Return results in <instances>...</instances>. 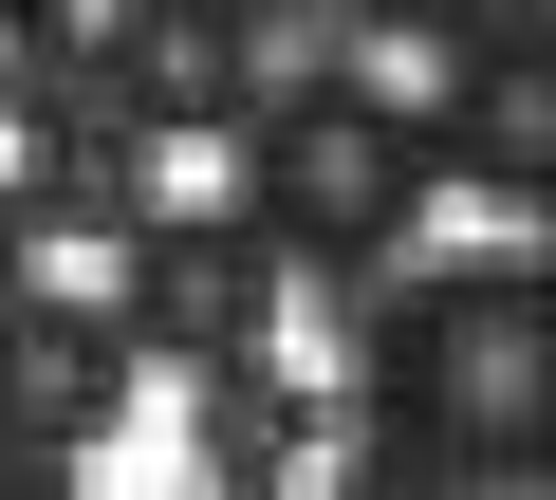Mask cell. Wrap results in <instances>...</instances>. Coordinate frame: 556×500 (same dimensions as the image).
<instances>
[{"mask_svg": "<svg viewBox=\"0 0 556 500\" xmlns=\"http://www.w3.org/2000/svg\"><path fill=\"white\" fill-rule=\"evenodd\" d=\"M112 316H130L149 371H223V352H260V316H278V241H260L241 204H149V222L112 241Z\"/></svg>", "mask_w": 556, "mask_h": 500, "instance_id": "3957f363", "label": "cell"}, {"mask_svg": "<svg viewBox=\"0 0 556 500\" xmlns=\"http://www.w3.org/2000/svg\"><path fill=\"white\" fill-rule=\"evenodd\" d=\"M223 149H241V222L278 241V260H316V279H390L408 222L445 204V130H427L408 93H371L353 56L260 75V112H241Z\"/></svg>", "mask_w": 556, "mask_h": 500, "instance_id": "7a4b0ae2", "label": "cell"}, {"mask_svg": "<svg viewBox=\"0 0 556 500\" xmlns=\"http://www.w3.org/2000/svg\"><path fill=\"white\" fill-rule=\"evenodd\" d=\"M204 500H223V482H204Z\"/></svg>", "mask_w": 556, "mask_h": 500, "instance_id": "9c48e42d", "label": "cell"}, {"mask_svg": "<svg viewBox=\"0 0 556 500\" xmlns=\"http://www.w3.org/2000/svg\"><path fill=\"white\" fill-rule=\"evenodd\" d=\"M353 445L408 500H556V260H408V279H371Z\"/></svg>", "mask_w": 556, "mask_h": 500, "instance_id": "6da1fadb", "label": "cell"}, {"mask_svg": "<svg viewBox=\"0 0 556 500\" xmlns=\"http://www.w3.org/2000/svg\"><path fill=\"white\" fill-rule=\"evenodd\" d=\"M130 389H149V352H130L112 297H56V279L0 297V426H20V445H112Z\"/></svg>", "mask_w": 556, "mask_h": 500, "instance_id": "8992f818", "label": "cell"}, {"mask_svg": "<svg viewBox=\"0 0 556 500\" xmlns=\"http://www.w3.org/2000/svg\"><path fill=\"white\" fill-rule=\"evenodd\" d=\"M353 20H408V38H464V20H501V0H353Z\"/></svg>", "mask_w": 556, "mask_h": 500, "instance_id": "ba28073f", "label": "cell"}, {"mask_svg": "<svg viewBox=\"0 0 556 500\" xmlns=\"http://www.w3.org/2000/svg\"><path fill=\"white\" fill-rule=\"evenodd\" d=\"M75 93H112L130 130H241L260 112V0H130L75 56Z\"/></svg>", "mask_w": 556, "mask_h": 500, "instance_id": "5b68a950", "label": "cell"}, {"mask_svg": "<svg viewBox=\"0 0 556 500\" xmlns=\"http://www.w3.org/2000/svg\"><path fill=\"white\" fill-rule=\"evenodd\" d=\"M334 426H353V408H316L298 371H260V352L186 371V445H204L223 500H334Z\"/></svg>", "mask_w": 556, "mask_h": 500, "instance_id": "52a82bcc", "label": "cell"}, {"mask_svg": "<svg viewBox=\"0 0 556 500\" xmlns=\"http://www.w3.org/2000/svg\"><path fill=\"white\" fill-rule=\"evenodd\" d=\"M427 130H445V185H482V204H538V222H556V0H501V20H464V38H445Z\"/></svg>", "mask_w": 556, "mask_h": 500, "instance_id": "277c9868", "label": "cell"}]
</instances>
